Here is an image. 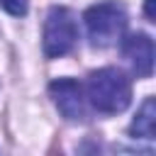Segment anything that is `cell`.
<instances>
[{"label":"cell","instance_id":"obj_1","mask_svg":"<svg viewBox=\"0 0 156 156\" xmlns=\"http://www.w3.org/2000/svg\"><path fill=\"white\" fill-rule=\"evenodd\" d=\"M88 100L98 112L117 115L132 102V83L119 68H100L88 78Z\"/></svg>","mask_w":156,"mask_h":156},{"label":"cell","instance_id":"obj_2","mask_svg":"<svg viewBox=\"0 0 156 156\" xmlns=\"http://www.w3.org/2000/svg\"><path fill=\"white\" fill-rule=\"evenodd\" d=\"M85 20V29H88V39L93 46H110L115 44L124 27H127V12L119 2H98V5H90L83 15Z\"/></svg>","mask_w":156,"mask_h":156},{"label":"cell","instance_id":"obj_3","mask_svg":"<svg viewBox=\"0 0 156 156\" xmlns=\"http://www.w3.org/2000/svg\"><path fill=\"white\" fill-rule=\"evenodd\" d=\"M41 39H44L41 44H44L46 58H58V56L68 54L78 39V27H76L73 12L66 7H51L44 20Z\"/></svg>","mask_w":156,"mask_h":156},{"label":"cell","instance_id":"obj_4","mask_svg":"<svg viewBox=\"0 0 156 156\" xmlns=\"http://www.w3.org/2000/svg\"><path fill=\"white\" fill-rule=\"evenodd\" d=\"M49 93H51L54 105L58 107V112L66 119H71V122L85 119V98H83V88L78 80L58 78L49 85Z\"/></svg>","mask_w":156,"mask_h":156},{"label":"cell","instance_id":"obj_5","mask_svg":"<svg viewBox=\"0 0 156 156\" xmlns=\"http://www.w3.org/2000/svg\"><path fill=\"white\" fill-rule=\"evenodd\" d=\"M122 51L129 58V63H132V68L136 71L139 78L151 76V71H154V41H151L149 34H144V32L129 34L122 44Z\"/></svg>","mask_w":156,"mask_h":156},{"label":"cell","instance_id":"obj_6","mask_svg":"<svg viewBox=\"0 0 156 156\" xmlns=\"http://www.w3.org/2000/svg\"><path fill=\"white\" fill-rule=\"evenodd\" d=\"M154 119H156V105H154V98H146L129 127V134L139 139H154Z\"/></svg>","mask_w":156,"mask_h":156},{"label":"cell","instance_id":"obj_7","mask_svg":"<svg viewBox=\"0 0 156 156\" xmlns=\"http://www.w3.org/2000/svg\"><path fill=\"white\" fill-rule=\"evenodd\" d=\"M0 7L15 17H22L27 15V0H0Z\"/></svg>","mask_w":156,"mask_h":156},{"label":"cell","instance_id":"obj_8","mask_svg":"<svg viewBox=\"0 0 156 156\" xmlns=\"http://www.w3.org/2000/svg\"><path fill=\"white\" fill-rule=\"evenodd\" d=\"M144 10H146V17L154 22L156 20V15H154V0H146V5H144Z\"/></svg>","mask_w":156,"mask_h":156}]
</instances>
